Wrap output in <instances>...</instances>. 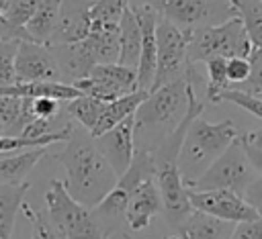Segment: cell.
<instances>
[{
	"instance_id": "1",
	"label": "cell",
	"mask_w": 262,
	"mask_h": 239,
	"mask_svg": "<svg viewBox=\"0 0 262 239\" xmlns=\"http://www.w3.org/2000/svg\"><path fill=\"white\" fill-rule=\"evenodd\" d=\"M66 170V190L86 208H94L119 182V176L104 159L94 137L74 125L66 147L53 155Z\"/></svg>"
},
{
	"instance_id": "2",
	"label": "cell",
	"mask_w": 262,
	"mask_h": 239,
	"mask_svg": "<svg viewBox=\"0 0 262 239\" xmlns=\"http://www.w3.org/2000/svg\"><path fill=\"white\" fill-rule=\"evenodd\" d=\"M237 137V127L229 118L219 123H209L201 116L192 118L178 155V170L184 184L188 186L190 182L201 178Z\"/></svg>"
},
{
	"instance_id": "3",
	"label": "cell",
	"mask_w": 262,
	"mask_h": 239,
	"mask_svg": "<svg viewBox=\"0 0 262 239\" xmlns=\"http://www.w3.org/2000/svg\"><path fill=\"white\" fill-rule=\"evenodd\" d=\"M194 88V63H188L186 74L170 84H164L147 94L135 112V133L166 129L172 133L188 112L190 92Z\"/></svg>"
},
{
	"instance_id": "4",
	"label": "cell",
	"mask_w": 262,
	"mask_h": 239,
	"mask_svg": "<svg viewBox=\"0 0 262 239\" xmlns=\"http://www.w3.org/2000/svg\"><path fill=\"white\" fill-rule=\"evenodd\" d=\"M252 49L254 47L242 20L237 16H231L225 22L199 27L190 31L188 63H207L215 57H250Z\"/></svg>"
},
{
	"instance_id": "5",
	"label": "cell",
	"mask_w": 262,
	"mask_h": 239,
	"mask_svg": "<svg viewBox=\"0 0 262 239\" xmlns=\"http://www.w3.org/2000/svg\"><path fill=\"white\" fill-rule=\"evenodd\" d=\"M47 219L66 239H108L96 225L90 208L70 196L61 180H51L45 190Z\"/></svg>"
},
{
	"instance_id": "6",
	"label": "cell",
	"mask_w": 262,
	"mask_h": 239,
	"mask_svg": "<svg viewBox=\"0 0 262 239\" xmlns=\"http://www.w3.org/2000/svg\"><path fill=\"white\" fill-rule=\"evenodd\" d=\"M258 174H256V170L252 168V163H250V159L246 155L244 143L237 137L211 163V168L201 178L190 182L186 188L188 190H196V192H203V190H229V192H235V194L244 196L246 188L252 184V180Z\"/></svg>"
},
{
	"instance_id": "7",
	"label": "cell",
	"mask_w": 262,
	"mask_h": 239,
	"mask_svg": "<svg viewBox=\"0 0 262 239\" xmlns=\"http://www.w3.org/2000/svg\"><path fill=\"white\" fill-rule=\"evenodd\" d=\"M162 18L180 29H199L225 22L233 16L229 0H143Z\"/></svg>"
},
{
	"instance_id": "8",
	"label": "cell",
	"mask_w": 262,
	"mask_h": 239,
	"mask_svg": "<svg viewBox=\"0 0 262 239\" xmlns=\"http://www.w3.org/2000/svg\"><path fill=\"white\" fill-rule=\"evenodd\" d=\"M156 41H158V65H156V80L151 90L170 84L186 74L190 29H180L178 25L160 16L156 29Z\"/></svg>"
},
{
	"instance_id": "9",
	"label": "cell",
	"mask_w": 262,
	"mask_h": 239,
	"mask_svg": "<svg viewBox=\"0 0 262 239\" xmlns=\"http://www.w3.org/2000/svg\"><path fill=\"white\" fill-rule=\"evenodd\" d=\"M74 88L80 94L98 98L102 102H113L121 96L137 92L139 84L135 69L123 67L119 63H104V65H94L88 78L76 82Z\"/></svg>"
},
{
	"instance_id": "10",
	"label": "cell",
	"mask_w": 262,
	"mask_h": 239,
	"mask_svg": "<svg viewBox=\"0 0 262 239\" xmlns=\"http://www.w3.org/2000/svg\"><path fill=\"white\" fill-rule=\"evenodd\" d=\"M188 200L192 210L225 223L239 225L260 219V214L246 202L244 196L229 190H203V192L188 190Z\"/></svg>"
},
{
	"instance_id": "11",
	"label": "cell",
	"mask_w": 262,
	"mask_h": 239,
	"mask_svg": "<svg viewBox=\"0 0 262 239\" xmlns=\"http://www.w3.org/2000/svg\"><path fill=\"white\" fill-rule=\"evenodd\" d=\"M14 74L18 84L29 82H61L59 67L47 45L20 41L14 57Z\"/></svg>"
},
{
	"instance_id": "12",
	"label": "cell",
	"mask_w": 262,
	"mask_h": 239,
	"mask_svg": "<svg viewBox=\"0 0 262 239\" xmlns=\"http://www.w3.org/2000/svg\"><path fill=\"white\" fill-rule=\"evenodd\" d=\"M94 143L104 155V159L111 163L115 174L121 178L129 170L131 159L135 155V114L96 137Z\"/></svg>"
},
{
	"instance_id": "13",
	"label": "cell",
	"mask_w": 262,
	"mask_h": 239,
	"mask_svg": "<svg viewBox=\"0 0 262 239\" xmlns=\"http://www.w3.org/2000/svg\"><path fill=\"white\" fill-rule=\"evenodd\" d=\"M133 12L141 25V57L137 65V84H139V90L149 92L156 80V65H158L156 29H158L160 14L147 4L133 6Z\"/></svg>"
},
{
	"instance_id": "14",
	"label": "cell",
	"mask_w": 262,
	"mask_h": 239,
	"mask_svg": "<svg viewBox=\"0 0 262 239\" xmlns=\"http://www.w3.org/2000/svg\"><path fill=\"white\" fill-rule=\"evenodd\" d=\"M90 6H92V0H61L59 20L47 47L72 45V43L84 41L92 31Z\"/></svg>"
},
{
	"instance_id": "15",
	"label": "cell",
	"mask_w": 262,
	"mask_h": 239,
	"mask_svg": "<svg viewBox=\"0 0 262 239\" xmlns=\"http://www.w3.org/2000/svg\"><path fill=\"white\" fill-rule=\"evenodd\" d=\"M160 212H164V202H162V194L156 184V178H149L137 184L129 192V204H127V217H125L129 229L141 231L149 227L151 219Z\"/></svg>"
},
{
	"instance_id": "16",
	"label": "cell",
	"mask_w": 262,
	"mask_h": 239,
	"mask_svg": "<svg viewBox=\"0 0 262 239\" xmlns=\"http://www.w3.org/2000/svg\"><path fill=\"white\" fill-rule=\"evenodd\" d=\"M49 49H51V53L55 57V63L59 67L63 84L74 86L76 82L88 78V74L96 65L94 59L90 57L84 41L72 43V45H55V47H49Z\"/></svg>"
},
{
	"instance_id": "17",
	"label": "cell",
	"mask_w": 262,
	"mask_h": 239,
	"mask_svg": "<svg viewBox=\"0 0 262 239\" xmlns=\"http://www.w3.org/2000/svg\"><path fill=\"white\" fill-rule=\"evenodd\" d=\"M127 204H129V192L123 186H115L94 208H90L96 225L100 231L111 239L113 233L121 231L123 225H127Z\"/></svg>"
},
{
	"instance_id": "18",
	"label": "cell",
	"mask_w": 262,
	"mask_h": 239,
	"mask_svg": "<svg viewBox=\"0 0 262 239\" xmlns=\"http://www.w3.org/2000/svg\"><path fill=\"white\" fill-rule=\"evenodd\" d=\"M33 121L31 98L0 94V137H20Z\"/></svg>"
},
{
	"instance_id": "19",
	"label": "cell",
	"mask_w": 262,
	"mask_h": 239,
	"mask_svg": "<svg viewBox=\"0 0 262 239\" xmlns=\"http://www.w3.org/2000/svg\"><path fill=\"white\" fill-rule=\"evenodd\" d=\"M47 155V147H35V149H23L14 153L0 155V184L4 186H16L25 184L31 170Z\"/></svg>"
},
{
	"instance_id": "20",
	"label": "cell",
	"mask_w": 262,
	"mask_h": 239,
	"mask_svg": "<svg viewBox=\"0 0 262 239\" xmlns=\"http://www.w3.org/2000/svg\"><path fill=\"white\" fill-rule=\"evenodd\" d=\"M141 57V25L129 6L119 20V65L135 69Z\"/></svg>"
},
{
	"instance_id": "21",
	"label": "cell",
	"mask_w": 262,
	"mask_h": 239,
	"mask_svg": "<svg viewBox=\"0 0 262 239\" xmlns=\"http://www.w3.org/2000/svg\"><path fill=\"white\" fill-rule=\"evenodd\" d=\"M233 223L213 219L203 212H192L176 231L180 239H229L233 233Z\"/></svg>"
},
{
	"instance_id": "22",
	"label": "cell",
	"mask_w": 262,
	"mask_h": 239,
	"mask_svg": "<svg viewBox=\"0 0 262 239\" xmlns=\"http://www.w3.org/2000/svg\"><path fill=\"white\" fill-rule=\"evenodd\" d=\"M84 45L96 65L117 63L119 61V25L92 27L90 35L84 39Z\"/></svg>"
},
{
	"instance_id": "23",
	"label": "cell",
	"mask_w": 262,
	"mask_h": 239,
	"mask_svg": "<svg viewBox=\"0 0 262 239\" xmlns=\"http://www.w3.org/2000/svg\"><path fill=\"white\" fill-rule=\"evenodd\" d=\"M147 94L149 92H145V90H137V92L127 94V96H121V98H117L113 102H106L104 104V110H102V116L98 118V123H96V127L92 131V137L94 139L100 137L102 133L111 131L113 127H117L119 123H123L131 114H135L137 108H139V104L147 98Z\"/></svg>"
},
{
	"instance_id": "24",
	"label": "cell",
	"mask_w": 262,
	"mask_h": 239,
	"mask_svg": "<svg viewBox=\"0 0 262 239\" xmlns=\"http://www.w3.org/2000/svg\"><path fill=\"white\" fill-rule=\"evenodd\" d=\"M59 10H61V0H43L33 14V18L25 27L27 41L47 45L49 39L55 33L57 20H59Z\"/></svg>"
},
{
	"instance_id": "25",
	"label": "cell",
	"mask_w": 262,
	"mask_h": 239,
	"mask_svg": "<svg viewBox=\"0 0 262 239\" xmlns=\"http://www.w3.org/2000/svg\"><path fill=\"white\" fill-rule=\"evenodd\" d=\"M29 188H31L29 182L16 184V186L0 184V235H2V239H10L12 237L16 212L20 210Z\"/></svg>"
},
{
	"instance_id": "26",
	"label": "cell",
	"mask_w": 262,
	"mask_h": 239,
	"mask_svg": "<svg viewBox=\"0 0 262 239\" xmlns=\"http://www.w3.org/2000/svg\"><path fill=\"white\" fill-rule=\"evenodd\" d=\"M254 49H262V0H229Z\"/></svg>"
},
{
	"instance_id": "27",
	"label": "cell",
	"mask_w": 262,
	"mask_h": 239,
	"mask_svg": "<svg viewBox=\"0 0 262 239\" xmlns=\"http://www.w3.org/2000/svg\"><path fill=\"white\" fill-rule=\"evenodd\" d=\"M104 104H106V102H102V100H98V98H92V96L82 94V96H78V98L66 102V114H68L76 125H80L82 129H86V131L92 135V131H94V127H96V123H98V118L102 116Z\"/></svg>"
},
{
	"instance_id": "28",
	"label": "cell",
	"mask_w": 262,
	"mask_h": 239,
	"mask_svg": "<svg viewBox=\"0 0 262 239\" xmlns=\"http://www.w3.org/2000/svg\"><path fill=\"white\" fill-rule=\"evenodd\" d=\"M127 8H129V0H92L90 6L92 27L119 25Z\"/></svg>"
},
{
	"instance_id": "29",
	"label": "cell",
	"mask_w": 262,
	"mask_h": 239,
	"mask_svg": "<svg viewBox=\"0 0 262 239\" xmlns=\"http://www.w3.org/2000/svg\"><path fill=\"white\" fill-rule=\"evenodd\" d=\"M205 67H207V86H205L207 100L217 102L219 94L229 88V80H227V59H223V57L209 59V61L205 63Z\"/></svg>"
},
{
	"instance_id": "30",
	"label": "cell",
	"mask_w": 262,
	"mask_h": 239,
	"mask_svg": "<svg viewBox=\"0 0 262 239\" xmlns=\"http://www.w3.org/2000/svg\"><path fill=\"white\" fill-rule=\"evenodd\" d=\"M43 0H6L4 6L0 8L2 16L18 31H25L27 22L33 18V14L37 12L39 4Z\"/></svg>"
},
{
	"instance_id": "31",
	"label": "cell",
	"mask_w": 262,
	"mask_h": 239,
	"mask_svg": "<svg viewBox=\"0 0 262 239\" xmlns=\"http://www.w3.org/2000/svg\"><path fill=\"white\" fill-rule=\"evenodd\" d=\"M18 43L20 39H10V41L0 39V88H8L16 84L14 57H16Z\"/></svg>"
},
{
	"instance_id": "32",
	"label": "cell",
	"mask_w": 262,
	"mask_h": 239,
	"mask_svg": "<svg viewBox=\"0 0 262 239\" xmlns=\"http://www.w3.org/2000/svg\"><path fill=\"white\" fill-rule=\"evenodd\" d=\"M20 210L25 212L27 221L31 223V231H33V233H31V239H66V237H61V235L57 233V229L49 223V219L43 217L39 210H35L27 200L23 202Z\"/></svg>"
},
{
	"instance_id": "33",
	"label": "cell",
	"mask_w": 262,
	"mask_h": 239,
	"mask_svg": "<svg viewBox=\"0 0 262 239\" xmlns=\"http://www.w3.org/2000/svg\"><path fill=\"white\" fill-rule=\"evenodd\" d=\"M248 59H250V76L235 90L246 92V94L262 100V49H252Z\"/></svg>"
},
{
	"instance_id": "34",
	"label": "cell",
	"mask_w": 262,
	"mask_h": 239,
	"mask_svg": "<svg viewBox=\"0 0 262 239\" xmlns=\"http://www.w3.org/2000/svg\"><path fill=\"white\" fill-rule=\"evenodd\" d=\"M221 100L231 102V104H235V106H239V108L252 112L254 116H258V118L262 121V100H260V98H254V96H250V94H246V92H239V90H235V88H227V90H223V92L219 94L217 102H221Z\"/></svg>"
},
{
	"instance_id": "35",
	"label": "cell",
	"mask_w": 262,
	"mask_h": 239,
	"mask_svg": "<svg viewBox=\"0 0 262 239\" xmlns=\"http://www.w3.org/2000/svg\"><path fill=\"white\" fill-rule=\"evenodd\" d=\"M250 76V59L248 57H231L227 59V80L229 88L242 86Z\"/></svg>"
},
{
	"instance_id": "36",
	"label": "cell",
	"mask_w": 262,
	"mask_h": 239,
	"mask_svg": "<svg viewBox=\"0 0 262 239\" xmlns=\"http://www.w3.org/2000/svg\"><path fill=\"white\" fill-rule=\"evenodd\" d=\"M31 108L35 118H41V121L57 118L61 112L59 100H53V98H31Z\"/></svg>"
},
{
	"instance_id": "37",
	"label": "cell",
	"mask_w": 262,
	"mask_h": 239,
	"mask_svg": "<svg viewBox=\"0 0 262 239\" xmlns=\"http://www.w3.org/2000/svg\"><path fill=\"white\" fill-rule=\"evenodd\" d=\"M229 239H262V217L250 223L235 225Z\"/></svg>"
},
{
	"instance_id": "38",
	"label": "cell",
	"mask_w": 262,
	"mask_h": 239,
	"mask_svg": "<svg viewBox=\"0 0 262 239\" xmlns=\"http://www.w3.org/2000/svg\"><path fill=\"white\" fill-rule=\"evenodd\" d=\"M244 198H246V202L262 217V176H256L254 180H252V184L246 188V192H244Z\"/></svg>"
},
{
	"instance_id": "39",
	"label": "cell",
	"mask_w": 262,
	"mask_h": 239,
	"mask_svg": "<svg viewBox=\"0 0 262 239\" xmlns=\"http://www.w3.org/2000/svg\"><path fill=\"white\" fill-rule=\"evenodd\" d=\"M0 39H4V41H10V39L27 41V35H25V31L14 29V27H12L4 16H2V12H0Z\"/></svg>"
},
{
	"instance_id": "40",
	"label": "cell",
	"mask_w": 262,
	"mask_h": 239,
	"mask_svg": "<svg viewBox=\"0 0 262 239\" xmlns=\"http://www.w3.org/2000/svg\"><path fill=\"white\" fill-rule=\"evenodd\" d=\"M244 147L248 149H254V151H260L262 153V129H254V131H248L244 135H239Z\"/></svg>"
},
{
	"instance_id": "41",
	"label": "cell",
	"mask_w": 262,
	"mask_h": 239,
	"mask_svg": "<svg viewBox=\"0 0 262 239\" xmlns=\"http://www.w3.org/2000/svg\"><path fill=\"white\" fill-rule=\"evenodd\" d=\"M244 149H246V155H248L252 168L256 170V174L262 176V153L260 151H254V149H248V147H244Z\"/></svg>"
},
{
	"instance_id": "42",
	"label": "cell",
	"mask_w": 262,
	"mask_h": 239,
	"mask_svg": "<svg viewBox=\"0 0 262 239\" xmlns=\"http://www.w3.org/2000/svg\"><path fill=\"white\" fill-rule=\"evenodd\" d=\"M121 235H123V239H133V237H129L127 233H121ZM162 239H180V237H178L176 233H170V235H166V237H162Z\"/></svg>"
},
{
	"instance_id": "43",
	"label": "cell",
	"mask_w": 262,
	"mask_h": 239,
	"mask_svg": "<svg viewBox=\"0 0 262 239\" xmlns=\"http://www.w3.org/2000/svg\"><path fill=\"white\" fill-rule=\"evenodd\" d=\"M4 2H6V0H0V8H2V6H4Z\"/></svg>"
},
{
	"instance_id": "44",
	"label": "cell",
	"mask_w": 262,
	"mask_h": 239,
	"mask_svg": "<svg viewBox=\"0 0 262 239\" xmlns=\"http://www.w3.org/2000/svg\"><path fill=\"white\" fill-rule=\"evenodd\" d=\"M0 239H2V235H0Z\"/></svg>"
}]
</instances>
